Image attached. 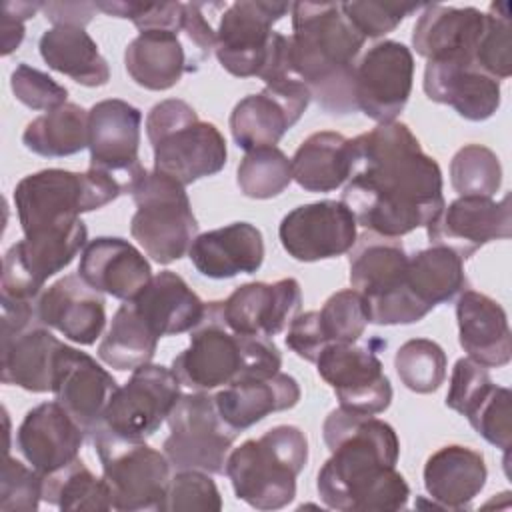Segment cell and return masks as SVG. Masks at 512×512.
<instances>
[{"mask_svg": "<svg viewBox=\"0 0 512 512\" xmlns=\"http://www.w3.org/2000/svg\"><path fill=\"white\" fill-rule=\"evenodd\" d=\"M350 152L342 202L366 230L400 238L428 226L446 206L442 170L404 122L378 124L352 138Z\"/></svg>", "mask_w": 512, "mask_h": 512, "instance_id": "cell-1", "label": "cell"}, {"mask_svg": "<svg viewBox=\"0 0 512 512\" xmlns=\"http://www.w3.org/2000/svg\"><path fill=\"white\" fill-rule=\"evenodd\" d=\"M330 458L318 472L320 500L340 512L404 510L410 486L396 470L400 440L396 430L374 416L332 410L322 426Z\"/></svg>", "mask_w": 512, "mask_h": 512, "instance_id": "cell-2", "label": "cell"}, {"mask_svg": "<svg viewBox=\"0 0 512 512\" xmlns=\"http://www.w3.org/2000/svg\"><path fill=\"white\" fill-rule=\"evenodd\" d=\"M290 66L312 100L332 116L358 112L356 58L366 38L352 26L342 2H294Z\"/></svg>", "mask_w": 512, "mask_h": 512, "instance_id": "cell-3", "label": "cell"}, {"mask_svg": "<svg viewBox=\"0 0 512 512\" xmlns=\"http://www.w3.org/2000/svg\"><path fill=\"white\" fill-rule=\"evenodd\" d=\"M282 354L272 338L232 332L220 300L208 302L204 318L192 330L190 346L172 360V372L182 386L210 392L246 378H266L280 372Z\"/></svg>", "mask_w": 512, "mask_h": 512, "instance_id": "cell-4", "label": "cell"}, {"mask_svg": "<svg viewBox=\"0 0 512 512\" xmlns=\"http://www.w3.org/2000/svg\"><path fill=\"white\" fill-rule=\"evenodd\" d=\"M306 462V434L298 426L280 424L234 448L224 474L238 500L256 510H280L294 500L296 478Z\"/></svg>", "mask_w": 512, "mask_h": 512, "instance_id": "cell-5", "label": "cell"}, {"mask_svg": "<svg viewBox=\"0 0 512 512\" xmlns=\"http://www.w3.org/2000/svg\"><path fill=\"white\" fill-rule=\"evenodd\" d=\"M292 10L290 2L242 0L230 4L216 30V58L238 78H260L264 84L292 76L290 38L272 26Z\"/></svg>", "mask_w": 512, "mask_h": 512, "instance_id": "cell-6", "label": "cell"}, {"mask_svg": "<svg viewBox=\"0 0 512 512\" xmlns=\"http://www.w3.org/2000/svg\"><path fill=\"white\" fill-rule=\"evenodd\" d=\"M146 134L154 150V170L184 188L218 174L226 164V140L212 122L178 98L154 104L146 116Z\"/></svg>", "mask_w": 512, "mask_h": 512, "instance_id": "cell-7", "label": "cell"}, {"mask_svg": "<svg viewBox=\"0 0 512 512\" xmlns=\"http://www.w3.org/2000/svg\"><path fill=\"white\" fill-rule=\"evenodd\" d=\"M120 194H124L122 186L104 172L46 168L24 176L16 184L14 206L22 232L32 234L74 224L82 212L98 210Z\"/></svg>", "mask_w": 512, "mask_h": 512, "instance_id": "cell-8", "label": "cell"}, {"mask_svg": "<svg viewBox=\"0 0 512 512\" xmlns=\"http://www.w3.org/2000/svg\"><path fill=\"white\" fill-rule=\"evenodd\" d=\"M216 48V30L202 14V4L186 2L176 28L140 32L124 50L128 76L146 90H168L186 72H196Z\"/></svg>", "mask_w": 512, "mask_h": 512, "instance_id": "cell-9", "label": "cell"}, {"mask_svg": "<svg viewBox=\"0 0 512 512\" xmlns=\"http://www.w3.org/2000/svg\"><path fill=\"white\" fill-rule=\"evenodd\" d=\"M408 254L398 238L366 232L356 238L350 254V284L368 306L376 326L420 322L428 312L406 288Z\"/></svg>", "mask_w": 512, "mask_h": 512, "instance_id": "cell-10", "label": "cell"}, {"mask_svg": "<svg viewBox=\"0 0 512 512\" xmlns=\"http://www.w3.org/2000/svg\"><path fill=\"white\" fill-rule=\"evenodd\" d=\"M130 196L136 204L130 234L146 256L158 264H170L188 254L198 236V220L184 186L156 170H146Z\"/></svg>", "mask_w": 512, "mask_h": 512, "instance_id": "cell-11", "label": "cell"}, {"mask_svg": "<svg viewBox=\"0 0 512 512\" xmlns=\"http://www.w3.org/2000/svg\"><path fill=\"white\" fill-rule=\"evenodd\" d=\"M90 442L102 464L114 510H162L172 478L166 454L144 440H126L106 428L96 430Z\"/></svg>", "mask_w": 512, "mask_h": 512, "instance_id": "cell-12", "label": "cell"}, {"mask_svg": "<svg viewBox=\"0 0 512 512\" xmlns=\"http://www.w3.org/2000/svg\"><path fill=\"white\" fill-rule=\"evenodd\" d=\"M166 422L170 436L164 440V454L170 466L224 474L228 452L238 432L224 424L214 396L208 392L182 394Z\"/></svg>", "mask_w": 512, "mask_h": 512, "instance_id": "cell-13", "label": "cell"}, {"mask_svg": "<svg viewBox=\"0 0 512 512\" xmlns=\"http://www.w3.org/2000/svg\"><path fill=\"white\" fill-rule=\"evenodd\" d=\"M86 240L88 228L82 220L24 234V238L12 244L4 254L0 300L36 302L44 282L64 270L86 246Z\"/></svg>", "mask_w": 512, "mask_h": 512, "instance_id": "cell-14", "label": "cell"}, {"mask_svg": "<svg viewBox=\"0 0 512 512\" xmlns=\"http://www.w3.org/2000/svg\"><path fill=\"white\" fill-rule=\"evenodd\" d=\"M180 386L172 368L144 364L132 370L130 380L110 398L102 428L126 440L150 438L182 396Z\"/></svg>", "mask_w": 512, "mask_h": 512, "instance_id": "cell-15", "label": "cell"}, {"mask_svg": "<svg viewBox=\"0 0 512 512\" xmlns=\"http://www.w3.org/2000/svg\"><path fill=\"white\" fill-rule=\"evenodd\" d=\"M378 340L370 344H330L316 358L320 378L334 390L340 408L376 416L392 402V386L376 354Z\"/></svg>", "mask_w": 512, "mask_h": 512, "instance_id": "cell-16", "label": "cell"}, {"mask_svg": "<svg viewBox=\"0 0 512 512\" xmlns=\"http://www.w3.org/2000/svg\"><path fill=\"white\" fill-rule=\"evenodd\" d=\"M142 112L118 98L96 102L88 110L90 168L112 176L124 194L146 172L140 164Z\"/></svg>", "mask_w": 512, "mask_h": 512, "instance_id": "cell-17", "label": "cell"}, {"mask_svg": "<svg viewBox=\"0 0 512 512\" xmlns=\"http://www.w3.org/2000/svg\"><path fill=\"white\" fill-rule=\"evenodd\" d=\"M414 80V56L396 40H382L356 62L354 96L358 110L378 124L394 122L406 108Z\"/></svg>", "mask_w": 512, "mask_h": 512, "instance_id": "cell-18", "label": "cell"}, {"mask_svg": "<svg viewBox=\"0 0 512 512\" xmlns=\"http://www.w3.org/2000/svg\"><path fill=\"white\" fill-rule=\"evenodd\" d=\"M310 100V90L298 78L266 84L258 94H250L234 106L230 114L234 142L246 152L276 146L302 118Z\"/></svg>", "mask_w": 512, "mask_h": 512, "instance_id": "cell-19", "label": "cell"}, {"mask_svg": "<svg viewBox=\"0 0 512 512\" xmlns=\"http://www.w3.org/2000/svg\"><path fill=\"white\" fill-rule=\"evenodd\" d=\"M356 218L342 200H320L296 206L280 226L282 248L298 262L338 258L356 244Z\"/></svg>", "mask_w": 512, "mask_h": 512, "instance_id": "cell-20", "label": "cell"}, {"mask_svg": "<svg viewBox=\"0 0 512 512\" xmlns=\"http://www.w3.org/2000/svg\"><path fill=\"white\" fill-rule=\"evenodd\" d=\"M510 402V390L494 384L486 366L468 356L456 360L446 394V406L466 416L474 432L502 452H508L512 446Z\"/></svg>", "mask_w": 512, "mask_h": 512, "instance_id": "cell-21", "label": "cell"}, {"mask_svg": "<svg viewBox=\"0 0 512 512\" xmlns=\"http://www.w3.org/2000/svg\"><path fill=\"white\" fill-rule=\"evenodd\" d=\"M426 234L430 246H446L468 260L484 244L512 236L510 198L458 196L426 226Z\"/></svg>", "mask_w": 512, "mask_h": 512, "instance_id": "cell-22", "label": "cell"}, {"mask_svg": "<svg viewBox=\"0 0 512 512\" xmlns=\"http://www.w3.org/2000/svg\"><path fill=\"white\" fill-rule=\"evenodd\" d=\"M118 390L114 376L92 356L62 344L56 356L52 392L86 436L104 424V412Z\"/></svg>", "mask_w": 512, "mask_h": 512, "instance_id": "cell-23", "label": "cell"}, {"mask_svg": "<svg viewBox=\"0 0 512 512\" xmlns=\"http://www.w3.org/2000/svg\"><path fill=\"white\" fill-rule=\"evenodd\" d=\"M226 326L242 336L272 338L298 316L302 290L296 278L248 282L220 300Z\"/></svg>", "mask_w": 512, "mask_h": 512, "instance_id": "cell-24", "label": "cell"}, {"mask_svg": "<svg viewBox=\"0 0 512 512\" xmlns=\"http://www.w3.org/2000/svg\"><path fill=\"white\" fill-rule=\"evenodd\" d=\"M368 306L354 288L332 294L320 310L298 314L286 332V346L306 362H316L330 344L358 342L368 326Z\"/></svg>", "mask_w": 512, "mask_h": 512, "instance_id": "cell-25", "label": "cell"}, {"mask_svg": "<svg viewBox=\"0 0 512 512\" xmlns=\"http://www.w3.org/2000/svg\"><path fill=\"white\" fill-rule=\"evenodd\" d=\"M422 86L432 102L448 104L472 122L488 120L500 108V80L480 70L470 58L428 60Z\"/></svg>", "mask_w": 512, "mask_h": 512, "instance_id": "cell-26", "label": "cell"}, {"mask_svg": "<svg viewBox=\"0 0 512 512\" xmlns=\"http://www.w3.org/2000/svg\"><path fill=\"white\" fill-rule=\"evenodd\" d=\"M84 436V430L56 400L42 402L20 422L16 448L36 472L46 476L78 458Z\"/></svg>", "mask_w": 512, "mask_h": 512, "instance_id": "cell-27", "label": "cell"}, {"mask_svg": "<svg viewBox=\"0 0 512 512\" xmlns=\"http://www.w3.org/2000/svg\"><path fill=\"white\" fill-rule=\"evenodd\" d=\"M36 314L40 324L80 346L94 344L106 326L102 294L90 288L78 274H66L42 290Z\"/></svg>", "mask_w": 512, "mask_h": 512, "instance_id": "cell-28", "label": "cell"}, {"mask_svg": "<svg viewBox=\"0 0 512 512\" xmlns=\"http://www.w3.org/2000/svg\"><path fill=\"white\" fill-rule=\"evenodd\" d=\"M78 276L100 294L128 302L150 282L152 268L146 256L128 240L98 236L84 246Z\"/></svg>", "mask_w": 512, "mask_h": 512, "instance_id": "cell-29", "label": "cell"}, {"mask_svg": "<svg viewBox=\"0 0 512 512\" xmlns=\"http://www.w3.org/2000/svg\"><path fill=\"white\" fill-rule=\"evenodd\" d=\"M458 340L474 362L486 368L506 366L512 358V334L504 308L490 296L464 290L456 302Z\"/></svg>", "mask_w": 512, "mask_h": 512, "instance_id": "cell-30", "label": "cell"}, {"mask_svg": "<svg viewBox=\"0 0 512 512\" xmlns=\"http://www.w3.org/2000/svg\"><path fill=\"white\" fill-rule=\"evenodd\" d=\"M188 256L206 278L224 280L238 274H254L264 262V238L254 224L232 222L198 234Z\"/></svg>", "mask_w": 512, "mask_h": 512, "instance_id": "cell-31", "label": "cell"}, {"mask_svg": "<svg viewBox=\"0 0 512 512\" xmlns=\"http://www.w3.org/2000/svg\"><path fill=\"white\" fill-rule=\"evenodd\" d=\"M484 30V12L474 6L454 8L424 4L412 30V46L426 60L470 58Z\"/></svg>", "mask_w": 512, "mask_h": 512, "instance_id": "cell-32", "label": "cell"}, {"mask_svg": "<svg viewBox=\"0 0 512 512\" xmlns=\"http://www.w3.org/2000/svg\"><path fill=\"white\" fill-rule=\"evenodd\" d=\"M128 302L158 338L192 332L206 312V302L182 276L170 270L152 276L140 294Z\"/></svg>", "mask_w": 512, "mask_h": 512, "instance_id": "cell-33", "label": "cell"}, {"mask_svg": "<svg viewBox=\"0 0 512 512\" xmlns=\"http://www.w3.org/2000/svg\"><path fill=\"white\" fill-rule=\"evenodd\" d=\"M296 378L276 372L266 378H246L224 386L214 396L220 418L234 432H242L272 412L290 410L300 402Z\"/></svg>", "mask_w": 512, "mask_h": 512, "instance_id": "cell-34", "label": "cell"}, {"mask_svg": "<svg viewBox=\"0 0 512 512\" xmlns=\"http://www.w3.org/2000/svg\"><path fill=\"white\" fill-rule=\"evenodd\" d=\"M422 478L432 502L448 510H466L486 486L488 470L480 452L448 444L426 460Z\"/></svg>", "mask_w": 512, "mask_h": 512, "instance_id": "cell-35", "label": "cell"}, {"mask_svg": "<svg viewBox=\"0 0 512 512\" xmlns=\"http://www.w3.org/2000/svg\"><path fill=\"white\" fill-rule=\"evenodd\" d=\"M62 344L44 324H34L2 340V382L34 394L52 392L56 356Z\"/></svg>", "mask_w": 512, "mask_h": 512, "instance_id": "cell-36", "label": "cell"}, {"mask_svg": "<svg viewBox=\"0 0 512 512\" xmlns=\"http://www.w3.org/2000/svg\"><path fill=\"white\" fill-rule=\"evenodd\" d=\"M38 50L48 68L82 86L96 88L110 80V66L84 28L52 26L40 36Z\"/></svg>", "mask_w": 512, "mask_h": 512, "instance_id": "cell-37", "label": "cell"}, {"mask_svg": "<svg viewBox=\"0 0 512 512\" xmlns=\"http://www.w3.org/2000/svg\"><path fill=\"white\" fill-rule=\"evenodd\" d=\"M292 180L306 192H332L346 184L352 170L350 138L324 130L310 134L290 158Z\"/></svg>", "mask_w": 512, "mask_h": 512, "instance_id": "cell-38", "label": "cell"}, {"mask_svg": "<svg viewBox=\"0 0 512 512\" xmlns=\"http://www.w3.org/2000/svg\"><path fill=\"white\" fill-rule=\"evenodd\" d=\"M406 288L426 312H432L468 290L464 260L446 246L418 250L408 256Z\"/></svg>", "mask_w": 512, "mask_h": 512, "instance_id": "cell-39", "label": "cell"}, {"mask_svg": "<svg viewBox=\"0 0 512 512\" xmlns=\"http://www.w3.org/2000/svg\"><path fill=\"white\" fill-rule=\"evenodd\" d=\"M22 144L44 158H64L88 148V112L66 102L34 118L22 134Z\"/></svg>", "mask_w": 512, "mask_h": 512, "instance_id": "cell-40", "label": "cell"}, {"mask_svg": "<svg viewBox=\"0 0 512 512\" xmlns=\"http://www.w3.org/2000/svg\"><path fill=\"white\" fill-rule=\"evenodd\" d=\"M158 336L146 326L130 302H124L112 316V324L98 346V356L114 370H136L156 354Z\"/></svg>", "mask_w": 512, "mask_h": 512, "instance_id": "cell-41", "label": "cell"}, {"mask_svg": "<svg viewBox=\"0 0 512 512\" xmlns=\"http://www.w3.org/2000/svg\"><path fill=\"white\" fill-rule=\"evenodd\" d=\"M42 500L60 510L98 512L112 508L104 478H96L80 458L44 476Z\"/></svg>", "mask_w": 512, "mask_h": 512, "instance_id": "cell-42", "label": "cell"}, {"mask_svg": "<svg viewBox=\"0 0 512 512\" xmlns=\"http://www.w3.org/2000/svg\"><path fill=\"white\" fill-rule=\"evenodd\" d=\"M292 182L290 158L278 146H264L244 154L236 170V184L246 198L268 200Z\"/></svg>", "mask_w": 512, "mask_h": 512, "instance_id": "cell-43", "label": "cell"}, {"mask_svg": "<svg viewBox=\"0 0 512 512\" xmlns=\"http://www.w3.org/2000/svg\"><path fill=\"white\" fill-rule=\"evenodd\" d=\"M446 352L428 338H412L404 342L394 356V368L400 382L416 394L436 392L446 378Z\"/></svg>", "mask_w": 512, "mask_h": 512, "instance_id": "cell-44", "label": "cell"}, {"mask_svg": "<svg viewBox=\"0 0 512 512\" xmlns=\"http://www.w3.org/2000/svg\"><path fill=\"white\" fill-rule=\"evenodd\" d=\"M450 182L460 196L492 198L502 184L500 160L486 146L466 144L452 156Z\"/></svg>", "mask_w": 512, "mask_h": 512, "instance_id": "cell-45", "label": "cell"}, {"mask_svg": "<svg viewBox=\"0 0 512 512\" xmlns=\"http://www.w3.org/2000/svg\"><path fill=\"white\" fill-rule=\"evenodd\" d=\"M510 28V4L492 2L484 14V30L474 52V62L496 80H506L512 72Z\"/></svg>", "mask_w": 512, "mask_h": 512, "instance_id": "cell-46", "label": "cell"}, {"mask_svg": "<svg viewBox=\"0 0 512 512\" xmlns=\"http://www.w3.org/2000/svg\"><path fill=\"white\" fill-rule=\"evenodd\" d=\"M194 512L222 510V496L208 472L202 470H176L170 478L162 512Z\"/></svg>", "mask_w": 512, "mask_h": 512, "instance_id": "cell-47", "label": "cell"}, {"mask_svg": "<svg viewBox=\"0 0 512 512\" xmlns=\"http://www.w3.org/2000/svg\"><path fill=\"white\" fill-rule=\"evenodd\" d=\"M44 476L34 468L6 454L0 480V510L2 512H34L42 500Z\"/></svg>", "mask_w": 512, "mask_h": 512, "instance_id": "cell-48", "label": "cell"}, {"mask_svg": "<svg viewBox=\"0 0 512 512\" xmlns=\"http://www.w3.org/2000/svg\"><path fill=\"white\" fill-rule=\"evenodd\" d=\"M424 4L408 2H342V10L364 38H380L392 32L406 16L422 10Z\"/></svg>", "mask_w": 512, "mask_h": 512, "instance_id": "cell-49", "label": "cell"}, {"mask_svg": "<svg viewBox=\"0 0 512 512\" xmlns=\"http://www.w3.org/2000/svg\"><path fill=\"white\" fill-rule=\"evenodd\" d=\"M10 88L16 100L32 110L50 112L66 104V98H68V90L62 84H58L46 72L24 62L12 70Z\"/></svg>", "mask_w": 512, "mask_h": 512, "instance_id": "cell-50", "label": "cell"}, {"mask_svg": "<svg viewBox=\"0 0 512 512\" xmlns=\"http://www.w3.org/2000/svg\"><path fill=\"white\" fill-rule=\"evenodd\" d=\"M42 10V2H2L0 36H2V56L12 54L24 40V22L34 18Z\"/></svg>", "mask_w": 512, "mask_h": 512, "instance_id": "cell-51", "label": "cell"}, {"mask_svg": "<svg viewBox=\"0 0 512 512\" xmlns=\"http://www.w3.org/2000/svg\"><path fill=\"white\" fill-rule=\"evenodd\" d=\"M96 10V4L92 2H42V12L54 26L84 28L92 20Z\"/></svg>", "mask_w": 512, "mask_h": 512, "instance_id": "cell-52", "label": "cell"}]
</instances>
